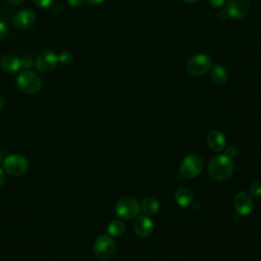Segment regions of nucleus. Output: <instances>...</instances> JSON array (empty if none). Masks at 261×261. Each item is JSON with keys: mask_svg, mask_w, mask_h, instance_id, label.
<instances>
[{"mask_svg": "<svg viewBox=\"0 0 261 261\" xmlns=\"http://www.w3.org/2000/svg\"><path fill=\"white\" fill-rule=\"evenodd\" d=\"M36 21V14L30 9H22L14 16V24L19 29H29Z\"/></svg>", "mask_w": 261, "mask_h": 261, "instance_id": "13", "label": "nucleus"}, {"mask_svg": "<svg viewBox=\"0 0 261 261\" xmlns=\"http://www.w3.org/2000/svg\"><path fill=\"white\" fill-rule=\"evenodd\" d=\"M237 153H238V149H237L234 146H229V147L225 150L224 155H225V156H227L228 158L232 159V158L237 155Z\"/></svg>", "mask_w": 261, "mask_h": 261, "instance_id": "22", "label": "nucleus"}, {"mask_svg": "<svg viewBox=\"0 0 261 261\" xmlns=\"http://www.w3.org/2000/svg\"><path fill=\"white\" fill-rule=\"evenodd\" d=\"M212 66V60L209 55L199 53L192 56L187 62V70L190 74L200 76L205 74Z\"/></svg>", "mask_w": 261, "mask_h": 261, "instance_id": "4", "label": "nucleus"}, {"mask_svg": "<svg viewBox=\"0 0 261 261\" xmlns=\"http://www.w3.org/2000/svg\"><path fill=\"white\" fill-rule=\"evenodd\" d=\"M233 207L236 212L241 216L250 214L254 207V203L250 194L247 192L238 193L233 198Z\"/></svg>", "mask_w": 261, "mask_h": 261, "instance_id": "10", "label": "nucleus"}, {"mask_svg": "<svg viewBox=\"0 0 261 261\" xmlns=\"http://www.w3.org/2000/svg\"><path fill=\"white\" fill-rule=\"evenodd\" d=\"M125 230V225L120 220H112L107 226V232L112 237H120Z\"/></svg>", "mask_w": 261, "mask_h": 261, "instance_id": "18", "label": "nucleus"}, {"mask_svg": "<svg viewBox=\"0 0 261 261\" xmlns=\"http://www.w3.org/2000/svg\"><path fill=\"white\" fill-rule=\"evenodd\" d=\"M182 2H185V3H188V4H192V3H195V2H197L198 0H181Z\"/></svg>", "mask_w": 261, "mask_h": 261, "instance_id": "32", "label": "nucleus"}, {"mask_svg": "<svg viewBox=\"0 0 261 261\" xmlns=\"http://www.w3.org/2000/svg\"><path fill=\"white\" fill-rule=\"evenodd\" d=\"M58 60L62 63V64H70L73 60V55L71 52L69 51H63L59 54L58 56Z\"/></svg>", "mask_w": 261, "mask_h": 261, "instance_id": "19", "label": "nucleus"}, {"mask_svg": "<svg viewBox=\"0 0 261 261\" xmlns=\"http://www.w3.org/2000/svg\"><path fill=\"white\" fill-rule=\"evenodd\" d=\"M7 31H8V29H7L6 23L0 20V39H2L7 34Z\"/></svg>", "mask_w": 261, "mask_h": 261, "instance_id": "24", "label": "nucleus"}, {"mask_svg": "<svg viewBox=\"0 0 261 261\" xmlns=\"http://www.w3.org/2000/svg\"><path fill=\"white\" fill-rule=\"evenodd\" d=\"M3 106H4V99H3V97L0 95V111L3 109Z\"/></svg>", "mask_w": 261, "mask_h": 261, "instance_id": "31", "label": "nucleus"}, {"mask_svg": "<svg viewBox=\"0 0 261 261\" xmlns=\"http://www.w3.org/2000/svg\"><path fill=\"white\" fill-rule=\"evenodd\" d=\"M57 62L58 56L54 52L50 50H44L36 57L35 66L39 71L46 73L53 70L57 65Z\"/></svg>", "mask_w": 261, "mask_h": 261, "instance_id": "8", "label": "nucleus"}, {"mask_svg": "<svg viewBox=\"0 0 261 261\" xmlns=\"http://www.w3.org/2000/svg\"><path fill=\"white\" fill-rule=\"evenodd\" d=\"M33 1L36 4V6L40 8H47L52 3V0H33Z\"/></svg>", "mask_w": 261, "mask_h": 261, "instance_id": "21", "label": "nucleus"}, {"mask_svg": "<svg viewBox=\"0 0 261 261\" xmlns=\"http://www.w3.org/2000/svg\"><path fill=\"white\" fill-rule=\"evenodd\" d=\"M203 168V160L200 156L192 154L187 156L180 163L179 172L182 176L187 178H192L197 176Z\"/></svg>", "mask_w": 261, "mask_h": 261, "instance_id": "7", "label": "nucleus"}, {"mask_svg": "<svg viewBox=\"0 0 261 261\" xmlns=\"http://www.w3.org/2000/svg\"><path fill=\"white\" fill-rule=\"evenodd\" d=\"M116 245L114 241L107 234L99 236L93 246L94 254L99 259H109L115 253Z\"/></svg>", "mask_w": 261, "mask_h": 261, "instance_id": "5", "label": "nucleus"}, {"mask_svg": "<svg viewBox=\"0 0 261 261\" xmlns=\"http://www.w3.org/2000/svg\"><path fill=\"white\" fill-rule=\"evenodd\" d=\"M227 17H228V14H227V12L225 11V9H224V10H221V11L218 13V18H219L220 20L226 19Z\"/></svg>", "mask_w": 261, "mask_h": 261, "instance_id": "27", "label": "nucleus"}, {"mask_svg": "<svg viewBox=\"0 0 261 261\" xmlns=\"http://www.w3.org/2000/svg\"><path fill=\"white\" fill-rule=\"evenodd\" d=\"M5 180V174H4V170L2 168H0V188L3 186Z\"/></svg>", "mask_w": 261, "mask_h": 261, "instance_id": "28", "label": "nucleus"}, {"mask_svg": "<svg viewBox=\"0 0 261 261\" xmlns=\"http://www.w3.org/2000/svg\"><path fill=\"white\" fill-rule=\"evenodd\" d=\"M4 170L13 176L23 174L29 168V162L25 157L17 154L7 156L3 161Z\"/></svg>", "mask_w": 261, "mask_h": 261, "instance_id": "6", "label": "nucleus"}, {"mask_svg": "<svg viewBox=\"0 0 261 261\" xmlns=\"http://www.w3.org/2000/svg\"><path fill=\"white\" fill-rule=\"evenodd\" d=\"M174 199L176 203L182 207H187L192 204L194 200V196L192 192L187 188H179L176 190L174 194Z\"/></svg>", "mask_w": 261, "mask_h": 261, "instance_id": "15", "label": "nucleus"}, {"mask_svg": "<svg viewBox=\"0 0 261 261\" xmlns=\"http://www.w3.org/2000/svg\"><path fill=\"white\" fill-rule=\"evenodd\" d=\"M0 66L5 72L13 73V72H16L21 67V63L18 57H16L15 55L6 54L1 58Z\"/></svg>", "mask_w": 261, "mask_h": 261, "instance_id": "14", "label": "nucleus"}, {"mask_svg": "<svg viewBox=\"0 0 261 261\" xmlns=\"http://www.w3.org/2000/svg\"><path fill=\"white\" fill-rule=\"evenodd\" d=\"M208 174L215 180H225L229 178L233 172V163L230 158L225 155L213 157L207 167Z\"/></svg>", "mask_w": 261, "mask_h": 261, "instance_id": "1", "label": "nucleus"}, {"mask_svg": "<svg viewBox=\"0 0 261 261\" xmlns=\"http://www.w3.org/2000/svg\"><path fill=\"white\" fill-rule=\"evenodd\" d=\"M16 86L24 94H36L42 88V80L38 74L24 70L17 75Z\"/></svg>", "mask_w": 261, "mask_h": 261, "instance_id": "2", "label": "nucleus"}, {"mask_svg": "<svg viewBox=\"0 0 261 261\" xmlns=\"http://www.w3.org/2000/svg\"><path fill=\"white\" fill-rule=\"evenodd\" d=\"M141 209L146 215H154L160 209V203L154 197H148L143 200L141 204Z\"/></svg>", "mask_w": 261, "mask_h": 261, "instance_id": "16", "label": "nucleus"}, {"mask_svg": "<svg viewBox=\"0 0 261 261\" xmlns=\"http://www.w3.org/2000/svg\"><path fill=\"white\" fill-rule=\"evenodd\" d=\"M227 71L226 69L220 65V64H215L211 70V79L214 84L216 85H222L227 81Z\"/></svg>", "mask_w": 261, "mask_h": 261, "instance_id": "17", "label": "nucleus"}, {"mask_svg": "<svg viewBox=\"0 0 261 261\" xmlns=\"http://www.w3.org/2000/svg\"><path fill=\"white\" fill-rule=\"evenodd\" d=\"M141 205L134 197L126 196L119 199L115 205V211L123 219H132L139 215Z\"/></svg>", "mask_w": 261, "mask_h": 261, "instance_id": "3", "label": "nucleus"}, {"mask_svg": "<svg viewBox=\"0 0 261 261\" xmlns=\"http://www.w3.org/2000/svg\"><path fill=\"white\" fill-rule=\"evenodd\" d=\"M250 10L249 0H227L225 5V11L228 17L233 19H240L245 17Z\"/></svg>", "mask_w": 261, "mask_h": 261, "instance_id": "9", "label": "nucleus"}, {"mask_svg": "<svg viewBox=\"0 0 261 261\" xmlns=\"http://www.w3.org/2000/svg\"><path fill=\"white\" fill-rule=\"evenodd\" d=\"M7 3L11 4V5H19L20 3H22L23 0H5Z\"/></svg>", "mask_w": 261, "mask_h": 261, "instance_id": "30", "label": "nucleus"}, {"mask_svg": "<svg viewBox=\"0 0 261 261\" xmlns=\"http://www.w3.org/2000/svg\"><path fill=\"white\" fill-rule=\"evenodd\" d=\"M249 193L255 197L261 196V182L254 181L249 186Z\"/></svg>", "mask_w": 261, "mask_h": 261, "instance_id": "20", "label": "nucleus"}, {"mask_svg": "<svg viewBox=\"0 0 261 261\" xmlns=\"http://www.w3.org/2000/svg\"><path fill=\"white\" fill-rule=\"evenodd\" d=\"M227 0H209L210 4L214 7V8H219L221 7Z\"/></svg>", "mask_w": 261, "mask_h": 261, "instance_id": "25", "label": "nucleus"}, {"mask_svg": "<svg viewBox=\"0 0 261 261\" xmlns=\"http://www.w3.org/2000/svg\"><path fill=\"white\" fill-rule=\"evenodd\" d=\"M2 161V154H1V152H0V162Z\"/></svg>", "mask_w": 261, "mask_h": 261, "instance_id": "33", "label": "nucleus"}, {"mask_svg": "<svg viewBox=\"0 0 261 261\" xmlns=\"http://www.w3.org/2000/svg\"><path fill=\"white\" fill-rule=\"evenodd\" d=\"M67 2H68V4H69L70 6H72V7H79L80 5L83 4L84 0H67Z\"/></svg>", "mask_w": 261, "mask_h": 261, "instance_id": "26", "label": "nucleus"}, {"mask_svg": "<svg viewBox=\"0 0 261 261\" xmlns=\"http://www.w3.org/2000/svg\"><path fill=\"white\" fill-rule=\"evenodd\" d=\"M20 63H21V66H23L25 68H30L31 66H33V60L30 56H27V57L22 58L20 60Z\"/></svg>", "mask_w": 261, "mask_h": 261, "instance_id": "23", "label": "nucleus"}, {"mask_svg": "<svg viewBox=\"0 0 261 261\" xmlns=\"http://www.w3.org/2000/svg\"><path fill=\"white\" fill-rule=\"evenodd\" d=\"M133 229L137 236L146 238L153 231V221L148 216H137L133 223Z\"/></svg>", "mask_w": 261, "mask_h": 261, "instance_id": "11", "label": "nucleus"}, {"mask_svg": "<svg viewBox=\"0 0 261 261\" xmlns=\"http://www.w3.org/2000/svg\"><path fill=\"white\" fill-rule=\"evenodd\" d=\"M206 142L208 147L214 152H221L226 145V139L219 130H211L206 137Z\"/></svg>", "mask_w": 261, "mask_h": 261, "instance_id": "12", "label": "nucleus"}, {"mask_svg": "<svg viewBox=\"0 0 261 261\" xmlns=\"http://www.w3.org/2000/svg\"><path fill=\"white\" fill-rule=\"evenodd\" d=\"M90 5H99L102 2H104V0H86Z\"/></svg>", "mask_w": 261, "mask_h": 261, "instance_id": "29", "label": "nucleus"}]
</instances>
